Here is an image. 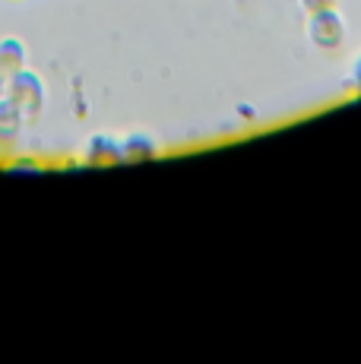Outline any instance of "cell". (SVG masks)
I'll return each mask as SVG.
<instances>
[{"label":"cell","instance_id":"cell-5","mask_svg":"<svg viewBox=\"0 0 361 364\" xmlns=\"http://www.w3.org/2000/svg\"><path fill=\"white\" fill-rule=\"evenodd\" d=\"M23 124H26V114L13 105V99L0 95V146H13L23 133Z\"/></svg>","mask_w":361,"mask_h":364},{"label":"cell","instance_id":"cell-6","mask_svg":"<svg viewBox=\"0 0 361 364\" xmlns=\"http://www.w3.org/2000/svg\"><path fill=\"white\" fill-rule=\"evenodd\" d=\"M26 60H29V51H26L23 38H16V35L0 38V70H4L6 76L26 70Z\"/></svg>","mask_w":361,"mask_h":364},{"label":"cell","instance_id":"cell-11","mask_svg":"<svg viewBox=\"0 0 361 364\" xmlns=\"http://www.w3.org/2000/svg\"><path fill=\"white\" fill-rule=\"evenodd\" d=\"M6 80H10V76H6V73H4V70H0V95H4V92H6Z\"/></svg>","mask_w":361,"mask_h":364},{"label":"cell","instance_id":"cell-7","mask_svg":"<svg viewBox=\"0 0 361 364\" xmlns=\"http://www.w3.org/2000/svg\"><path fill=\"white\" fill-rule=\"evenodd\" d=\"M6 171H19V174H38L41 165L36 162V159H16V162L6 165Z\"/></svg>","mask_w":361,"mask_h":364},{"label":"cell","instance_id":"cell-3","mask_svg":"<svg viewBox=\"0 0 361 364\" xmlns=\"http://www.w3.org/2000/svg\"><path fill=\"white\" fill-rule=\"evenodd\" d=\"M82 159H86V165H121L124 162L121 139H114L111 133H92L86 149H82Z\"/></svg>","mask_w":361,"mask_h":364},{"label":"cell","instance_id":"cell-9","mask_svg":"<svg viewBox=\"0 0 361 364\" xmlns=\"http://www.w3.org/2000/svg\"><path fill=\"white\" fill-rule=\"evenodd\" d=\"M352 82H355V89L361 92V58L355 60V67H352Z\"/></svg>","mask_w":361,"mask_h":364},{"label":"cell","instance_id":"cell-8","mask_svg":"<svg viewBox=\"0 0 361 364\" xmlns=\"http://www.w3.org/2000/svg\"><path fill=\"white\" fill-rule=\"evenodd\" d=\"M298 4H301V10L308 13H320V10H330V6H336V0H298Z\"/></svg>","mask_w":361,"mask_h":364},{"label":"cell","instance_id":"cell-2","mask_svg":"<svg viewBox=\"0 0 361 364\" xmlns=\"http://www.w3.org/2000/svg\"><path fill=\"white\" fill-rule=\"evenodd\" d=\"M308 41L320 51H336L345 41V19L336 6L320 13H311L308 16Z\"/></svg>","mask_w":361,"mask_h":364},{"label":"cell","instance_id":"cell-4","mask_svg":"<svg viewBox=\"0 0 361 364\" xmlns=\"http://www.w3.org/2000/svg\"><path fill=\"white\" fill-rule=\"evenodd\" d=\"M121 149H124V162H130V165L152 162V159H158V152H162L149 133H130L127 139H121Z\"/></svg>","mask_w":361,"mask_h":364},{"label":"cell","instance_id":"cell-10","mask_svg":"<svg viewBox=\"0 0 361 364\" xmlns=\"http://www.w3.org/2000/svg\"><path fill=\"white\" fill-rule=\"evenodd\" d=\"M238 111H241V117H244V121H254V108H251V105H238Z\"/></svg>","mask_w":361,"mask_h":364},{"label":"cell","instance_id":"cell-1","mask_svg":"<svg viewBox=\"0 0 361 364\" xmlns=\"http://www.w3.org/2000/svg\"><path fill=\"white\" fill-rule=\"evenodd\" d=\"M6 99H13L19 111H23L29 121H38L41 117V108H45V82H41V76L36 70H19V73H13L10 80H6Z\"/></svg>","mask_w":361,"mask_h":364}]
</instances>
